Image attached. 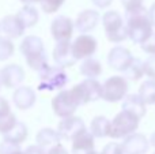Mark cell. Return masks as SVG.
Listing matches in <instances>:
<instances>
[{"instance_id": "obj_1", "label": "cell", "mask_w": 155, "mask_h": 154, "mask_svg": "<svg viewBox=\"0 0 155 154\" xmlns=\"http://www.w3.org/2000/svg\"><path fill=\"white\" fill-rule=\"evenodd\" d=\"M125 25L128 29V38L135 44L143 45L154 34V26L151 23L148 10L144 7L125 12Z\"/></svg>"}, {"instance_id": "obj_2", "label": "cell", "mask_w": 155, "mask_h": 154, "mask_svg": "<svg viewBox=\"0 0 155 154\" xmlns=\"http://www.w3.org/2000/svg\"><path fill=\"white\" fill-rule=\"evenodd\" d=\"M22 55L26 59V63L31 70L41 72L48 67V56L45 52V46H44V41L37 35H27L23 38L21 42Z\"/></svg>"}, {"instance_id": "obj_3", "label": "cell", "mask_w": 155, "mask_h": 154, "mask_svg": "<svg viewBox=\"0 0 155 154\" xmlns=\"http://www.w3.org/2000/svg\"><path fill=\"white\" fill-rule=\"evenodd\" d=\"M102 26L105 30V35L110 42L120 44L128 38V29L123 16L114 10L106 11L102 15Z\"/></svg>"}, {"instance_id": "obj_4", "label": "cell", "mask_w": 155, "mask_h": 154, "mask_svg": "<svg viewBox=\"0 0 155 154\" xmlns=\"http://www.w3.org/2000/svg\"><path fill=\"white\" fill-rule=\"evenodd\" d=\"M40 83L38 90L42 92H54V90H63L68 83V75L64 68L59 65H48L45 70L40 72Z\"/></svg>"}, {"instance_id": "obj_5", "label": "cell", "mask_w": 155, "mask_h": 154, "mask_svg": "<svg viewBox=\"0 0 155 154\" xmlns=\"http://www.w3.org/2000/svg\"><path fill=\"white\" fill-rule=\"evenodd\" d=\"M80 106V101L76 97L74 89H63L52 100V109L54 115L61 119L74 116L76 109Z\"/></svg>"}, {"instance_id": "obj_6", "label": "cell", "mask_w": 155, "mask_h": 154, "mask_svg": "<svg viewBox=\"0 0 155 154\" xmlns=\"http://www.w3.org/2000/svg\"><path fill=\"white\" fill-rule=\"evenodd\" d=\"M140 119L136 117L135 115L129 113L127 111L118 112L112 120V128H110V138L113 139H120L135 134V131L139 127Z\"/></svg>"}, {"instance_id": "obj_7", "label": "cell", "mask_w": 155, "mask_h": 154, "mask_svg": "<svg viewBox=\"0 0 155 154\" xmlns=\"http://www.w3.org/2000/svg\"><path fill=\"white\" fill-rule=\"evenodd\" d=\"M129 83L125 76L113 75L102 85V98L107 102H118L128 95Z\"/></svg>"}, {"instance_id": "obj_8", "label": "cell", "mask_w": 155, "mask_h": 154, "mask_svg": "<svg viewBox=\"0 0 155 154\" xmlns=\"http://www.w3.org/2000/svg\"><path fill=\"white\" fill-rule=\"evenodd\" d=\"M72 89H75L74 92L76 93L82 105L102 98V85L97 79H84L83 82L75 85Z\"/></svg>"}, {"instance_id": "obj_9", "label": "cell", "mask_w": 155, "mask_h": 154, "mask_svg": "<svg viewBox=\"0 0 155 154\" xmlns=\"http://www.w3.org/2000/svg\"><path fill=\"white\" fill-rule=\"evenodd\" d=\"M135 57L132 56L131 51L127 49L125 46L117 45L112 48L107 53V65L114 71H120V72H125L132 64Z\"/></svg>"}, {"instance_id": "obj_10", "label": "cell", "mask_w": 155, "mask_h": 154, "mask_svg": "<svg viewBox=\"0 0 155 154\" xmlns=\"http://www.w3.org/2000/svg\"><path fill=\"white\" fill-rule=\"evenodd\" d=\"M74 21L65 15H59L51 23V34L56 42L71 41L74 34Z\"/></svg>"}, {"instance_id": "obj_11", "label": "cell", "mask_w": 155, "mask_h": 154, "mask_svg": "<svg viewBox=\"0 0 155 154\" xmlns=\"http://www.w3.org/2000/svg\"><path fill=\"white\" fill-rule=\"evenodd\" d=\"M98 49V42L90 34H80L72 42V53L76 60H84L93 57Z\"/></svg>"}, {"instance_id": "obj_12", "label": "cell", "mask_w": 155, "mask_h": 154, "mask_svg": "<svg viewBox=\"0 0 155 154\" xmlns=\"http://www.w3.org/2000/svg\"><path fill=\"white\" fill-rule=\"evenodd\" d=\"M25 81V70L21 65L8 64L0 70V85L7 89H18Z\"/></svg>"}, {"instance_id": "obj_13", "label": "cell", "mask_w": 155, "mask_h": 154, "mask_svg": "<svg viewBox=\"0 0 155 154\" xmlns=\"http://www.w3.org/2000/svg\"><path fill=\"white\" fill-rule=\"evenodd\" d=\"M86 124L80 117L71 116L61 119V122L57 126V131H59L61 139L64 141H72L76 135H79L82 131H86Z\"/></svg>"}, {"instance_id": "obj_14", "label": "cell", "mask_w": 155, "mask_h": 154, "mask_svg": "<svg viewBox=\"0 0 155 154\" xmlns=\"http://www.w3.org/2000/svg\"><path fill=\"white\" fill-rule=\"evenodd\" d=\"M53 60L59 67L65 68L71 67L76 63V59L72 53V42L65 41V42H57L53 49Z\"/></svg>"}, {"instance_id": "obj_15", "label": "cell", "mask_w": 155, "mask_h": 154, "mask_svg": "<svg viewBox=\"0 0 155 154\" xmlns=\"http://www.w3.org/2000/svg\"><path fill=\"white\" fill-rule=\"evenodd\" d=\"M90 131H82L72 139V154H98L95 152V141Z\"/></svg>"}, {"instance_id": "obj_16", "label": "cell", "mask_w": 155, "mask_h": 154, "mask_svg": "<svg viewBox=\"0 0 155 154\" xmlns=\"http://www.w3.org/2000/svg\"><path fill=\"white\" fill-rule=\"evenodd\" d=\"M150 147V141L143 134L135 132L127 136L123 142V149L125 154H144Z\"/></svg>"}, {"instance_id": "obj_17", "label": "cell", "mask_w": 155, "mask_h": 154, "mask_svg": "<svg viewBox=\"0 0 155 154\" xmlns=\"http://www.w3.org/2000/svg\"><path fill=\"white\" fill-rule=\"evenodd\" d=\"M98 22L99 12L95 10H91V8H87V10H83L82 12H79V15L76 16L75 27L78 32H80L82 34H86V33L95 29Z\"/></svg>"}, {"instance_id": "obj_18", "label": "cell", "mask_w": 155, "mask_h": 154, "mask_svg": "<svg viewBox=\"0 0 155 154\" xmlns=\"http://www.w3.org/2000/svg\"><path fill=\"white\" fill-rule=\"evenodd\" d=\"M35 98H37L35 92L29 86H21L18 89H15L12 95L14 104L21 111H26V109L31 108L35 104Z\"/></svg>"}, {"instance_id": "obj_19", "label": "cell", "mask_w": 155, "mask_h": 154, "mask_svg": "<svg viewBox=\"0 0 155 154\" xmlns=\"http://www.w3.org/2000/svg\"><path fill=\"white\" fill-rule=\"evenodd\" d=\"M2 30H3V33H5V35H7L8 38L14 40V38H19L21 35H23L26 27L23 26L21 19H19L15 14V15H7L3 18Z\"/></svg>"}, {"instance_id": "obj_20", "label": "cell", "mask_w": 155, "mask_h": 154, "mask_svg": "<svg viewBox=\"0 0 155 154\" xmlns=\"http://www.w3.org/2000/svg\"><path fill=\"white\" fill-rule=\"evenodd\" d=\"M35 141H37V145L41 146L42 149H51V147L56 146L57 143H60L61 141V136H60L59 131L53 130V128L45 127L42 130L38 131L37 136H35Z\"/></svg>"}, {"instance_id": "obj_21", "label": "cell", "mask_w": 155, "mask_h": 154, "mask_svg": "<svg viewBox=\"0 0 155 154\" xmlns=\"http://www.w3.org/2000/svg\"><path fill=\"white\" fill-rule=\"evenodd\" d=\"M123 111H127L142 119L146 115V102L140 98L139 94H128L123 101Z\"/></svg>"}, {"instance_id": "obj_22", "label": "cell", "mask_w": 155, "mask_h": 154, "mask_svg": "<svg viewBox=\"0 0 155 154\" xmlns=\"http://www.w3.org/2000/svg\"><path fill=\"white\" fill-rule=\"evenodd\" d=\"M80 74L86 76V79H97L102 74V64L95 57H88L82 60L79 65Z\"/></svg>"}, {"instance_id": "obj_23", "label": "cell", "mask_w": 155, "mask_h": 154, "mask_svg": "<svg viewBox=\"0 0 155 154\" xmlns=\"http://www.w3.org/2000/svg\"><path fill=\"white\" fill-rule=\"evenodd\" d=\"M110 128H112V122L105 116H95L91 120L90 132L94 135V138L110 136Z\"/></svg>"}, {"instance_id": "obj_24", "label": "cell", "mask_w": 155, "mask_h": 154, "mask_svg": "<svg viewBox=\"0 0 155 154\" xmlns=\"http://www.w3.org/2000/svg\"><path fill=\"white\" fill-rule=\"evenodd\" d=\"M27 135H29V132H27L26 124L22 123V122H18L12 130H10L7 134H4L3 136H4L5 142H10V143H12V145L21 146V145L27 139Z\"/></svg>"}, {"instance_id": "obj_25", "label": "cell", "mask_w": 155, "mask_h": 154, "mask_svg": "<svg viewBox=\"0 0 155 154\" xmlns=\"http://www.w3.org/2000/svg\"><path fill=\"white\" fill-rule=\"evenodd\" d=\"M16 16L21 19V22L23 23V26L26 29L35 26L40 19V14H38L37 8L33 7V5H23L21 10L16 12Z\"/></svg>"}, {"instance_id": "obj_26", "label": "cell", "mask_w": 155, "mask_h": 154, "mask_svg": "<svg viewBox=\"0 0 155 154\" xmlns=\"http://www.w3.org/2000/svg\"><path fill=\"white\" fill-rule=\"evenodd\" d=\"M146 105H154L155 104V81L154 79H147L144 81L139 87V93Z\"/></svg>"}, {"instance_id": "obj_27", "label": "cell", "mask_w": 155, "mask_h": 154, "mask_svg": "<svg viewBox=\"0 0 155 154\" xmlns=\"http://www.w3.org/2000/svg\"><path fill=\"white\" fill-rule=\"evenodd\" d=\"M144 62H142L140 59H136L135 57L134 62H132V64L129 65V68L124 72V76H125L127 79H129V81H139V79H142V76L144 75Z\"/></svg>"}, {"instance_id": "obj_28", "label": "cell", "mask_w": 155, "mask_h": 154, "mask_svg": "<svg viewBox=\"0 0 155 154\" xmlns=\"http://www.w3.org/2000/svg\"><path fill=\"white\" fill-rule=\"evenodd\" d=\"M15 52V45L12 40L7 35H0V62H5Z\"/></svg>"}, {"instance_id": "obj_29", "label": "cell", "mask_w": 155, "mask_h": 154, "mask_svg": "<svg viewBox=\"0 0 155 154\" xmlns=\"http://www.w3.org/2000/svg\"><path fill=\"white\" fill-rule=\"evenodd\" d=\"M18 123L16 120V116L11 112V113L5 115V116H2L0 117V134H7L10 130H12L15 127V124Z\"/></svg>"}, {"instance_id": "obj_30", "label": "cell", "mask_w": 155, "mask_h": 154, "mask_svg": "<svg viewBox=\"0 0 155 154\" xmlns=\"http://www.w3.org/2000/svg\"><path fill=\"white\" fill-rule=\"evenodd\" d=\"M64 3H65V0H40L41 10H42L45 14L57 12Z\"/></svg>"}, {"instance_id": "obj_31", "label": "cell", "mask_w": 155, "mask_h": 154, "mask_svg": "<svg viewBox=\"0 0 155 154\" xmlns=\"http://www.w3.org/2000/svg\"><path fill=\"white\" fill-rule=\"evenodd\" d=\"M99 154H125L123 149V145L117 143V142H110L106 146L102 147Z\"/></svg>"}, {"instance_id": "obj_32", "label": "cell", "mask_w": 155, "mask_h": 154, "mask_svg": "<svg viewBox=\"0 0 155 154\" xmlns=\"http://www.w3.org/2000/svg\"><path fill=\"white\" fill-rule=\"evenodd\" d=\"M0 154H25V152H22L19 149V146H16V145L3 141L0 143Z\"/></svg>"}, {"instance_id": "obj_33", "label": "cell", "mask_w": 155, "mask_h": 154, "mask_svg": "<svg viewBox=\"0 0 155 154\" xmlns=\"http://www.w3.org/2000/svg\"><path fill=\"white\" fill-rule=\"evenodd\" d=\"M144 72L150 79L155 81V55L148 56L144 62Z\"/></svg>"}, {"instance_id": "obj_34", "label": "cell", "mask_w": 155, "mask_h": 154, "mask_svg": "<svg viewBox=\"0 0 155 154\" xmlns=\"http://www.w3.org/2000/svg\"><path fill=\"white\" fill-rule=\"evenodd\" d=\"M121 3L125 8V12L139 10V8L143 7V0H121Z\"/></svg>"}, {"instance_id": "obj_35", "label": "cell", "mask_w": 155, "mask_h": 154, "mask_svg": "<svg viewBox=\"0 0 155 154\" xmlns=\"http://www.w3.org/2000/svg\"><path fill=\"white\" fill-rule=\"evenodd\" d=\"M142 46V49L146 52V53H148L151 56V55H155V33L153 35H151V38L147 41V42H144Z\"/></svg>"}, {"instance_id": "obj_36", "label": "cell", "mask_w": 155, "mask_h": 154, "mask_svg": "<svg viewBox=\"0 0 155 154\" xmlns=\"http://www.w3.org/2000/svg\"><path fill=\"white\" fill-rule=\"evenodd\" d=\"M8 113H11L10 102H8L4 97H2V95H0V117L5 116V115H8Z\"/></svg>"}, {"instance_id": "obj_37", "label": "cell", "mask_w": 155, "mask_h": 154, "mask_svg": "<svg viewBox=\"0 0 155 154\" xmlns=\"http://www.w3.org/2000/svg\"><path fill=\"white\" fill-rule=\"evenodd\" d=\"M25 154H46V150L38 146V145H31L25 150Z\"/></svg>"}, {"instance_id": "obj_38", "label": "cell", "mask_w": 155, "mask_h": 154, "mask_svg": "<svg viewBox=\"0 0 155 154\" xmlns=\"http://www.w3.org/2000/svg\"><path fill=\"white\" fill-rule=\"evenodd\" d=\"M46 154H68V153H67L65 147L63 146L61 143H57L56 146H53L49 150H46Z\"/></svg>"}, {"instance_id": "obj_39", "label": "cell", "mask_w": 155, "mask_h": 154, "mask_svg": "<svg viewBox=\"0 0 155 154\" xmlns=\"http://www.w3.org/2000/svg\"><path fill=\"white\" fill-rule=\"evenodd\" d=\"M91 2H93V4L98 8H106L112 4L113 0H91Z\"/></svg>"}, {"instance_id": "obj_40", "label": "cell", "mask_w": 155, "mask_h": 154, "mask_svg": "<svg viewBox=\"0 0 155 154\" xmlns=\"http://www.w3.org/2000/svg\"><path fill=\"white\" fill-rule=\"evenodd\" d=\"M148 15H150L151 23H153V26L155 27V3H153V4H151L150 10H148Z\"/></svg>"}, {"instance_id": "obj_41", "label": "cell", "mask_w": 155, "mask_h": 154, "mask_svg": "<svg viewBox=\"0 0 155 154\" xmlns=\"http://www.w3.org/2000/svg\"><path fill=\"white\" fill-rule=\"evenodd\" d=\"M22 3H25V5H31L33 3H40V0H21Z\"/></svg>"}, {"instance_id": "obj_42", "label": "cell", "mask_w": 155, "mask_h": 154, "mask_svg": "<svg viewBox=\"0 0 155 154\" xmlns=\"http://www.w3.org/2000/svg\"><path fill=\"white\" fill-rule=\"evenodd\" d=\"M150 145L155 147V132H153V135H151V138H150Z\"/></svg>"}, {"instance_id": "obj_43", "label": "cell", "mask_w": 155, "mask_h": 154, "mask_svg": "<svg viewBox=\"0 0 155 154\" xmlns=\"http://www.w3.org/2000/svg\"><path fill=\"white\" fill-rule=\"evenodd\" d=\"M0 30H2V23H0Z\"/></svg>"}, {"instance_id": "obj_44", "label": "cell", "mask_w": 155, "mask_h": 154, "mask_svg": "<svg viewBox=\"0 0 155 154\" xmlns=\"http://www.w3.org/2000/svg\"><path fill=\"white\" fill-rule=\"evenodd\" d=\"M0 86H2V85H0Z\"/></svg>"}, {"instance_id": "obj_45", "label": "cell", "mask_w": 155, "mask_h": 154, "mask_svg": "<svg viewBox=\"0 0 155 154\" xmlns=\"http://www.w3.org/2000/svg\"><path fill=\"white\" fill-rule=\"evenodd\" d=\"M154 154H155V153H154Z\"/></svg>"}]
</instances>
